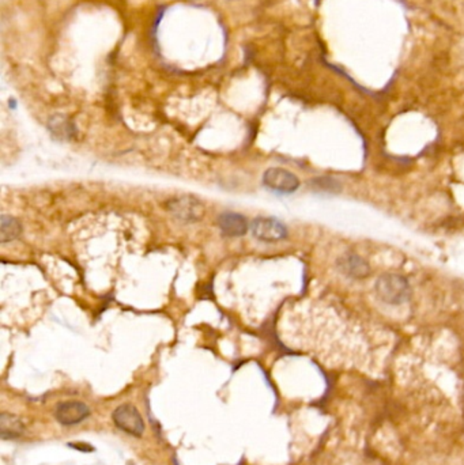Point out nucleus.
<instances>
[{
  "mask_svg": "<svg viewBox=\"0 0 464 465\" xmlns=\"http://www.w3.org/2000/svg\"><path fill=\"white\" fill-rule=\"evenodd\" d=\"M263 184L267 188L281 192V194H293L299 189V177L282 167H270L263 174Z\"/></svg>",
  "mask_w": 464,
  "mask_h": 465,
  "instance_id": "f03ea898",
  "label": "nucleus"
},
{
  "mask_svg": "<svg viewBox=\"0 0 464 465\" xmlns=\"http://www.w3.org/2000/svg\"><path fill=\"white\" fill-rule=\"evenodd\" d=\"M374 290L377 297L388 305H401L410 299V285L406 278L397 273L381 275Z\"/></svg>",
  "mask_w": 464,
  "mask_h": 465,
  "instance_id": "f257e3e1",
  "label": "nucleus"
},
{
  "mask_svg": "<svg viewBox=\"0 0 464 465\" xmlns=\"http://www.w3.org/2000/svg\"><path fill=\"white\" fill-rule=\"evenodd\" d=\"M255 238L265 242H276L288 235L286 226L275 218H256L251 225Z\"/></svg>",
  "mask_w": 464,
  "mask_h": 465,
  "instance_id": "39448f33",
  "label": "nucleus"
},
{
  "mask_svg": "<svg viewBox=\"0 0 464 465\" xmlns=\"http://www.w3.org/2000/svg\"><path fill=\"white\" fill-rule=\"evenodd\" d=\"M218 226L221 232L229 237H241L248 232L247 219L235 212H224L218 218Z\"/></svg>",
  "mask_w": 464,
  "mask_h": 465,
  "instance_id": "0eeeda50",
  "label": "nucleus"
},
{
  "mask_svg": "<svg viewBox=\"0 0 464 465\" xmlns=\"http://www.w3.org/2000/svg\"><path fill=\"white\" fill-rule=\"evenodd\" d=\"M90 414L89 407L81 401H66L58 405L55 416L59 423L65 426L78 425L85 421Z\"/></svg>",
  "mask_w": 464,
  "mask_h": 465,
  "instance_id": "423d86ee",
  "label": "nucleus"
},
{
  "mask_svg": "<svg viewBox=\"0 0 464 465\" xmlns=\"http://www.w3.org/2000/svg\"><path fill=\"white\" fill-rule=\"evenodd\" d=\"M22 232L21 223L10 215H1L0 218V241L3 244L15 239Z\"/></svg>",
  "mask_w": 464,
  "mask_h": 465,
  "instance_id": "1a4fd4ad",
  "label": "nucleus"
},
{
  "mask_svg": "<svg viewBox=\"0 0 464 465\" xmlns=\"http://www.w3.org/2000/svg\"><path fill=\"white\" fill-rule=\"evenodd\" d=\"M24 423L18 416L7 412H3L0 415V435L3 439L17 438L24 434Z\"/></svg>",
  "mask_w": 464,
  "mask_h": 465,
  "instance_id": "6e6552de",
  "label": "nucleus"
},
{
  "mask_svg": "<svg viewBox=\"0 0 464 465\" xmlns=\"http://www.w3.org/2000/svg\"><path fill=\"white\" fill-rule=\"evenodd\" d=\"M166 205L169 212H172L177 219L183 222H198L204 215V205L199 200L191 196L172 199Z\"/></svg>",
  "mask_w": 464,
  "mask_h": 465,
  "instance_id": "7ed1b4c3",
  "label": "nucleus"
},
{
  "mask_svg": "<svg viewBox=\"0 0 464 465\" xmlns=\"http://www.w3.org/2000/svg\"><path fill=\"white\" fill-rule=\"evenodd\" d=\"M343 271L354 278H365L369 275V266L358 256H349L343 259Z\"/></svg>",
  "mask_w": 464,
  "mask_h": 465,
  "instance_id": "9d476101",
  "label": "nucleus"
},
{
  "mask_svg": "<svg viewBox=\"0 0 464 465\" xmlns=\"http://www.w3.org/2000/svg\"><path fill=\"white\" fill-rule=\"evenodd\" d=\"M115 425L127 434L140 437L144 432V422L139 411L131 404H123L113 412Z\"/></svg>",
  "mask_w": 464,
  "mask_h": 465,
  "instance_id": "20e7f679",
  "label": "nucleus"
}]
</instances>
